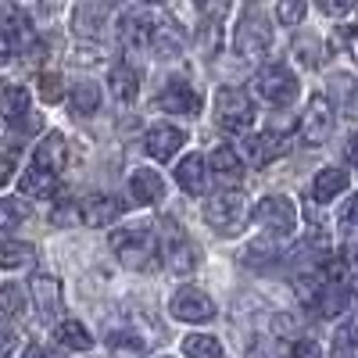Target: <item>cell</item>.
Listing matches in <instances>:
<instances>
[{"mask_svg": "<svg viewBox=\"0 0 358 358\" xmlns=\"http://www.w3.org/2000/svg\"><path fill=\"white\" fill-rule=\"evenodd\" d=\"M111 251L118 255V262L147 273L158 265V236L151 226H129V229H115L111 233Z\"/></svg>", "mask_w": 358, "mask_h": 358, "instance_id": "1", "label": "cell"}, {"mask_svg": "<svg viewBox=\"0 0 358 358\" xmlns=\"http://www.w3.org/2000/svg\"><path fill=\"white\" fill-rule=\"evenodd\" d=\"M251 86H255V97H262L265 104H273V108H287V104L297 101V76L287 65H265V69H258Z\"/></svg>", "mask_w": 358, "mask_h": 358, "instance_id": "2", "label": "cell"}, {"mask_svg": "<svg viewBox=\"0 0 358 358\" xmlns=\"http://www.w3.org/2000/svg\"><path fill=\"white\" fill-rule=\"evenodd\" d=\"M204 222L212 226L219 236L241 233V226L248 222V201H244V194H236V190L215 194L212 201L204 204Z\"/></svg>", "mask_w": 358, "mask_h": 358, "instance_id": "3", "label": "cell"}, {"mask_svg": "<svg viewBox=\"0 0 358 358\" xmlns=\"http://www.w3.org/2000/svg\"><path fill=\"white\" fill-rule=\"evenodd\" d=\"M215 118L226 133H244L255 122V101L241 86H222L215 94Z\"/></svg>", "mask_w": 358, "mask_h": 358, "instance_id": "4", "label": "cell"}, {"mask_svg": "<svg viewBox=\"0 0 358 358\" xmlns=\"http://www.w3.org/2000/svg\"><path fill=\"white\" fill-rule=\"evenodd\" d=\"M268 47H273V29L262 18V11L248 8L233 29V50L241 57H265Z\"/></svg>", "mask_w": 358, "mask_h": 358, "instance_id": "5", "label": "cell"}, {"mask_svg": "<svg viewBox=\"0 0 358 358\" xmlns=\"http://www.w3.org/2000/svg\"><path fill=\"white\" fill-rule=\"evenodd\" d=\"M255 219L262 222V229H265L268 241H287V236L297 229V208H294L290 197H280V194H276V197L258 201Z\"/></svg>", "mask_w": 358, "mask_h": 358, "instance_id": "6", "label": "cell"}, {"mask_svg": "<svg viewBox=\"0 0 358 358\" xmlns=\"http://www.w3.org/2000/svg\"><path fill=\"white\" fill-rule=\"evenodd\" d=\"M330 133H334V104L326 94H312L301 115V140L308 147H319L330 140Z\"/></svg>", "mask_w": 358, "mask_h": 358, "instance_id": "7", "label": "cell"}, {"mask_svg": "<svg viewBox=\"0 0 358 358\" xmlns=\"http://www.w3.org/2000/svg\"><path fill=\"white\" fill-rule=\"evenodd\" d=\"M169 308H172V315H176L179 322H194V326L215 319V301H212V297H208L204 290H197V287L176 290V297H172Z\"/></svg>", "mask_w": 358, "mask_h": 358, "instance_id": "8", "label": "cell"}, {"mask_svg": "<svg viewBox=\"0 0 358 358\" xmlns=\"http://www.w3.org/2000/svg\"><path fill=\"white\" fill-rule=\"evenodd\" d=\"M155 33H158V22L143 11H126L122 22H118V40H122L126 50L140 54V50H151L155 47Z\"/></svg>", "mask_w": 358, "mask_h": 358, "instance_id": "9", "label": "cell"}, {"mask_svg": "<svg viewBox=\"0 0 358 358\" xmlns=\"http://www.w3.org/2000/svg\"><path fill=\"white\" fill-rule=\"evenodd\" d=\"M0 115H4V122L18 126V129H36V118L29 111V90L22 86H11L0 79Z\"/></svg>", "mask_w": 358, "mask_h": 358, "instance_id": "10", "label": "cell"}, {"mask_svg": "<svg viewBox=\"0 0 358 358\" xmlns=\"http://www.w3.org/2000/svg\"><path fill=\"white\" fill-rule=\"evenodd\" d=\"M158 108L169 111V115H187V118H194V115L201 111V94H197L187 79H169L165 90L158 94Z\"/></svg>", "mask_w": 358, "mask_h": 358, "instance_id": "11", "label": "cell"}, {"mask_svg": "<svg viewBox=\"0 0 358 358\" xmlns=\"http://www.w3.org/2000/svg\"><path fill=\"white\" fill-rule=\"evenodd\" d=\"M76 212H79V222L83 226H108V222H115L118 215H122V204H118L115 197H108V194H90V197H83V201H76Z\"/></svg>", "mask_w": 358, "mask_h": 358, "instance_id": "12", "label": "cell"}, {"mask_svg": "<svg viewBox=\"0 0 358 358\" xmlns=\"http://www.w3.org/2000/svg\"><path fill=\"white\" fill-rule=\"evenodd\" d=\"M187 143V133L179 126H151L143 136V151L155 162H169L172 155H179V147Z\"/></svg>", "mask_w": 358, "mask_h": 358, "instance_id": "13", "label": "cell"}, {"mask_svg": "<svg viewBox=\"0 0 358 358\" xmlns=\"http://www.w3.org/2000/svg\"><path fill=\"white\" fill-rule=\"evenodd\" d=\"M287 147H290V143H287L283 136H276L273 129H268V133H258V136H248V140H244V158H248L255 169H262V165H268V162L283 158Z\"/></svg>", "mask_w": 358, "mask_h": 358, "instance_id": "14", "label": "cell"}, {"mask_svg": "<svg viewBox=\"0 0 358 358\" xmlns=\"http://www.w3.org/2000/svg\"><path fill=\"white\" fill-rule=\"evenodd\" d=\"M29 290H33V301H36V308H40V319H57V315H62L65 297H62V287H57L54 276L36 273L33 283H29Z\"/></svg>", "mask_w": 358, "mask_h": 358, "instance_id": "15", "label": "cell"}, {"mask_svg": "<svg viewBox=\"0 0 358 358\" xmlns=\"http://www.w3.org/2000/svg\"><path fill=\"white\" fill-rule=\"evenodd\" d=\"M65 162H69V143H65V136H62V133H47V136L36 143L33 165L43 169V172H50V176H62V172H65Z\"/></svg>", "mask_w": 358, "mask_h": 358, "instance_id": "16", "label": "cell"}, {"mask_svg": "<svg viewBox=\"0 0 358 358\" xmlns=\"http://www.w3.org/2000/svg\"><path fill=\"white\" fill-rule=\"evenodd\" d=\"M208 162L201 155H187L183 162L176 165V183L183 187L187 194H204L208 190Z\"/></svg>", "mask_w": 358, "mask_h": 358, "instance_id": "17", "label": "cell"}, {"mask_svg": "<svg viewBox=\"0 0 358 358\" xmlns=\"http://www.w3.org/2000/svg\"><path fill=\"white\" fill-rule=\"evenodd\" d=\"M129 194L136 204H155L165 197V179L155 172V169H136L129 176Z\"/></svg>", "mask_w": 358, "mask_h": 358, "instance_id": "18", "label": "cell"}, {"mask_svg": "<svg viewBox=\"0 0 358 358\" xmlns=\"http://www.w3.org/2000/svg\"><path fill=\"white\" fill-rule=\"evenodd\" d=\"M169 268H172L176 276H187V273H194V268H197V248L187 241L183 233H176V229L169 233Z\"/></svg>", "mask_w": 358, "mask_h": 358, "instance_id": "19", "label": "cell"}, {"mask_svg": "<svg viewBox=\"0 0 358 358\" xmlns=\"http://www.w3.org/2000/svg\"><path fill=\"white\" fill-rule=\"evenodd\" d=\"M348 183H351V176L344 172V169H322L319 176H315V183H312V201H319V204H330L334 197H341L344 190H348Z\"/></svg>", "mask_w": 358, "mask_h": 358, "instance_id": "20", "label": "cell"}, {"mask_svg": "<svg viewBox=\"0 0 358 358\" xmlns=\"http://www.w3.org/2000/svg\"><path fill=\"white\" fill-rule=\"evenodd\" d=\"M212 172L222 179V183H241L244 179V158L236 155V147H229V143H219L215 151H212Z\"/></svg>", "mask_w": 358, "mask_h": 358, "instance_id": "21", "label": "cell"}, {"mask_svg": "<svg viewBox=\"0 0 358 358\" xmlns=\"http://www.w3.org/2000/svg\"><path fill=\"white\" fill-rule=\"evenodd\" d=\"M108 15H111L108 4H101V0H90V4L72 8V29H76V33H83V36H97Z\"/></svg>", "mask_w": 358, "mask_h": 358, "instance_id": "22", "label": "cell"}, {"mask_svg": "<svg viewBox=\"0 0 358 358\" xmlns=\"http://www.w3.org/2000/svg\"><path fill=\"white\" fill-rule=\"evenodd\" d=\"M108 86H111V94H115L118 101L129 104V101H136V94H140V72H136L129 62H118V65H111Z\"/></svg>", "mask_w": 358, "mask_h": 358, "instance_id": "23", "label": "cell"}, {"mask_svg": "<svg viewBox=\"0 0 358 358\" xmlns=\"http://www.w3.org/2000/svg\"><path fill=\"white\" fill-rule=\"evenodd\" d=\"M330 358H358V312H351L330 341Z\"/></svg>", "mask_w": 358, "mask_h": 358, "instance_id": "24", "label": "cell"}, {"mask_svg": "<svg viewBox=\"0 0 358 358\" xmlns=\"http://www.w3.org/2000/svg\"><path fill=\"white\" fill-rule=\"evenodd\" d=\"M54 341L62 344V348H69V351H90V348H94V337H90V330H86L83 322H76V319L57 322V326H54Z\"/></svg>", "mask_w": 358, "mask_h": 358, "instance_id": "25", "label": "cell"}, {"mask_svg": "<svg viewBox=\"0 0 358 358\" xmlns=\"http://www.w3.org/2000/svg\"><path fill=\"white\" fill-rule=\"evenodd\" d=\"M18 187H22V194H29V197H50L54 187H57V176H50V172H43V169H36V165H29V169L22 172V179H18Z\"/></svg>", "mask_w": 358, "mask_h": 358, "instance_id": "26", "label": "cell"}, {"mask_svg": "<svg viewBox=\"0 0 358 358\" xmlns=\"http://www.w3.org/2000/svg\"><path fill=\"white\" fill-rule=\"evenodd\" d=\"M36 262V248L25 241H4L0 244V268H29Z\"/></svg>", "mask_w": 358, "mask_h": 358, "instance_id": "27", "label": "cell"}, {"mask_svg": "<svg viewBox=\"0 0 358 358\" xmlns=\"http://www.w3.org/2000/svg\"><path fill=\"white\" fill-rule=\"evenodd\" d=\"M226 15V8L222 4H215V8H204V22H201V33H197V40H201V50L204 54H219V18Z\"/></svg>", "mask_w": 358, "mask_h": 358, "instance_id": "28", "label": "cell"}, {"mask_svg": "<svg viewBox=\"0 0 358 358\" xmlns=\"http://www.w3.org/2000/svg\"><path fill=\"white\" fill-rule=\"evenodd\" d=\"M101 108V86L97 83H79L72 86V111L76 115H94Z\"/></svg>", "mask_w": 358, "mask_h": 358, "instance_id": "29", "label": "cell"}, {"mask_svg": "<svg viewBox=\"0 0 358 358\" xmlns=\"http://www.w3.org/2000/svg\"><path fill=\"white\" fill-rule=\"evenodd\" d=\"M108 348H111L115 358H143V351H147V344H143L140 334H111L108 337Z\"/></svg>", "mask_w": 358, "mask_h": 358, "instance_id": "30", "label": "cell"}, {"mask_svg": "<svg viewBox=\"0 0 358 358\" xmlns=\"http://www.w3.org/2000/svg\"><path fill=\"white\" fill-rule=\"evenodd\" d=\"M29 219V204L18 201V197H0V233L4 229H15Z\"/></svg>", "mask_w": 358, "mask_h": 358, "instance_id": "31", "label": "cell"}, {"mask_svg": "<svg viewBox=\"0 0 358 358\" xmlns=\"http://www.w3.org/2000/svg\"><path fill=\"white\" fill-rule=\"evenodd\" d=\"M183 351L187 358H222V348L215 337H208V334H194L183 341Z\"/></svg>", "mask_w": 358, "mask_h": 358, "instance_id": "32", "label": "cell"}, {"mask_svg": "<svg viewBox=\"0 0 358 358\" xmlns=\"http://www.w3.org/2000/svg\"><path fill=\"white\" fill-rule=\"evenodd\" d=\"M25 290L18 283H4L0 287V312L4 315H25Z\"/></svg>", "mask_w": 358, "mask_h": 358, "instance_id": "33", "label": "cell"}, {"mask_svg": "<svg viewBox=\"0 0 358 358\" xmlns=\"http://www.w3.org/2000/svg\"><path fill=\"white\" fill-rule=\"evenodd\" d=\"M36 94L43 97V104H57V101L65 97V83H62V76H57V72H43L40 83H36Z\"/></svg>", "mask_w": 358, "mask_h": 358, "instance_id": "34", "label": "cell"}, {"mask_svg": "<svg viewBox=\"0 0 358 358\" xmlns=\"http://www.w3.org/2000/svg\"><path fill=\"white\" fill-rule=\"evenodd\" d=\"M179 33L172 25H158V33H155V50H158V57H176L179 54Z\"/></svg>", "mask_w": 358, "mask_h": 358, "instance_id": "35", "label": "cell"}, {"mask_svg": "<svg viewBox=\"0 0 358 358\" xmlns=\"http://www.w3.org/2000/svg\"><path fill=\"white\" fill-rule=\"evenodd\" d=\"M305 15H308L305 0H283V4H276V22H283V25H301Z\"/></svg>", "mask_w": 358, "mask_h": 358, "instance_id": "36", "label": "cell"}, {"mask_svg": "<svg viewBox=\"0 0 358 358\" xmlns=\"http://www.w3.org/2000/svg\"><path fill=\"white\" fill-rule=\"evenodd\" d=\"M294 54H297V62H301L305 69H315L319 65V43L312 36H297L294 40Z\"/></svg>", "mask_w": 358, "mask_h": 358, "instance_id": "37", "label": "cell"}, {"mask_svg": "<svg viewBox=\"0 0 358 358\" xmlns=\"http://www.w3.org/2000/svg\"><path fill=\"white\" fill-rule=\"evenodd\" d=\"M337 226H341V233H355L358 229V194L351 201H344L341 215H337Z\"/></svg>", "mask_w": 358, "mask_h": 358, "instance_id": "38", "label": "cell"}, {"mask_svg": "<svg viewBox=\"0 0 358 358\" xmlns=\"http://www.w3.org/2000/svg\"><path fill=\"white\" fill-rule=\"evenodd\" d=\"M290 355H294V358H326V355H322V348H319L315 341H308V337H305V341L297 337V341H294V348H290Z\"/></svg>", "mask_w": 358, "mask_h": 358, "instance_id": "39", "label": "cell"}, {"mask_svg": "<svg viewBox=\"0 0 358 358\" xmlns=\"http://www.w3.org/2000/svg\"><path fill=\"white\" fill-rule=\"evenodd\" d=\"M11 54H15V36H11V29L0 22V65H8Z\"/></svg>", "mask_w": 358, "mask_h": 358, "instance_id": "40", "label": "cell"}, {"mask_svg": "<svg viewBox=\"0 0 358 358\" xmlns=\"http://www.w3.org/2000/svg\"><path fill=\"white\" fill-rule=\"evenodd\" d=\"M15 344H18V337H15V330L0 319V358H8L11 351H15Z\"/></svg>", "mask_w": 358, "mask_h": 358, "instance_id": "41", "label": "cell"}, {"mask_svg": "<svg viewBox=\"0 0 358 358\" xmlns=\"http://www.w3.org/2000/svg\"><path fill=\"white\" fill-rule=\"evenodd\" d=\"M319 8H322V15H348L355 4H351V0H322Z\"/></svg>", "mask_w": 358, "mask_h": 358, "instance_id": "42", "label": "cell"}, {"mask_svg": "<svg viewBox=\"0 0 358 358\" xmlns=\"http://www.w3.org/2000/svg\"><path fill=\"white\" fill-rule=\"evenodd\" d=\"M11 172H15V155H0V187L11 179Z\"/></svg>", "mask_w": 358, "mask_h": 358, "instance_id": "43", "label": "cell"}, {"mask_svg": "<svg viewBox=\"0 0 358 358\" xmlns=\"http://www.w3.org/2000/svg\"><path fill=\"white\" fill-rule=\"evenodd\" d=\"M344 155H348V162L358 169V136H348V143H344Z\"/></svg>", "mask_w": 358, "mask_h": 358, "instance_id": "44", "label": "cell"}, {"mask_svg": "<svg viewBox=\"0 0 358 358\" xmlns=\"http://www.w3.org/2000/svg\"><path fill=\"white\" fill-rule=\"evenodd\" d=\"M25 358H57V355H54V351H47V348H40V344H36V348H29V355H25Z\"/></svg>", "mask_w": 358, "mask_h": 358, "instance_id": "45", "label": "cell"}, {"mask_svg": "<svg viewBox=\"0 0 358 358\" xmlns=\"http://www.w3.org/2000/svg\"><path fill=\"white\" fill-rule=\"evenodd\" d=\"M344 262H348V273L358 280V248H355V251H351V258H344Z\"/></svg>", "mask_w": 358, "mask_h": 358, "instance_id": "46", "label": "cell"}]
</instances>
